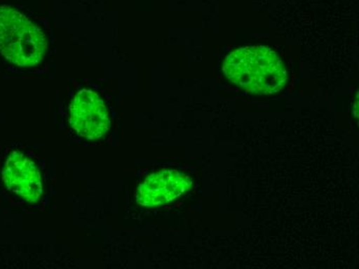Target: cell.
Here are the masks:
<instances>
[{
	"instance_id": "6da1fadb",
	"label": "cell",
	"mask_w": 359,
	"mask_h": 269,
	"mask_svg": "<svg viewBox=\"0 0 359 269\" xmlns=\"http://www.w3.org/2000/svg\"><path fill=\"white\" fill-rule=\"evenodd\" d=\"M222 70L234 84L257 95L279 93L287 81L285 65L264 46L236 50L225 58Z\"/></svg>"
},
{
	"instance_id": "7a4b0ae2",
	"label": "cell",
	"mask_w": 359,
	"mask_h": 269,
	"mask_svg": "<svg viewBox=\"0 0 359 269\" xmlns=\"http://www.w3.org/2000/svg\"><path fill=\"white\" fill-rule=\"evenodd\" d=\"M43 32L18 11L0 6V52L19 67L39 65L47 50Z\"/></svg>"
},
{
	"instance_id": "3957f363",
	"label": "cell",
	"mask_w": 359,
	"mask_h": 269,
	"mask_svg": "<svg viewBox=\"0 0 359 269\" xmlns=\"http://www.w3.org/2000/svg\"><path fill=\"white\" fill-rule=\"evenodd\" d=\"M72 129L89 140L104 137L109 128L108 109L102 98L94 91L83 89L76 93L69 106Z\"/></svg>"
},
{
	"instance_id": "277c9868",
	"label": "cell",
	"mask_w": 359,
	"mask_h": 269,
	"mask_svg": "<svg viewBox=\"0 0 359 269\" xmlns=\"http://www.w3.org/2000/svg\"><path fill=\"white\" fill-rule=\"evenodd\" d=\"M192 183L177 170H163L150 175L137 188L135 199L144 207L159 206L172 202L190 189Z\"/></svg>"
},
{
	"instance_id": "5b68a950",
	"label": "cell",
	"mask_w": 359,
	"mask_h": 269,
	"mask_svg": "<svg viewBox=\"0 0 359 269\" xmlns=\"http://www.w3.org/2000/svg\"><path fill=\"white\" fill-rule=\"evenodd\" d=\"M4 181L10 191L28 202H36L41 198L43 183L39 168L21 152H13L6 159Z\"/></svg>"
}]
</instances>
